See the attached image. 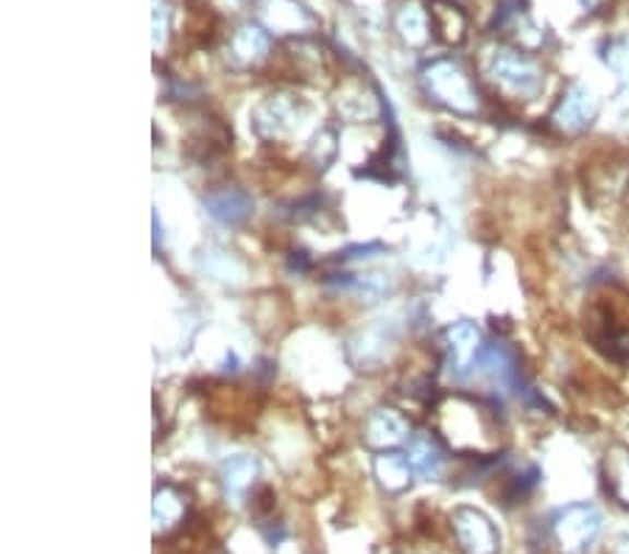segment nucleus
Instances as JSON below:
<instances>
[{"label": "nucleus", "mask_w": 629, "mask_h": 554, "mask_svg": "<svg viewBox=\"0 0 629 554\" xmlns=\"http://www.w3.org/2000/svg\"><path fill=\"white\" fill-rule=\"evenodd\" d=\"M585 337L613 362L629 358V292L598 286L585 303Z\"/></svg>", "instance_id": "nucleus-1"}, {"label": "nucleus", "mask_w": 629, "mask_h": 554, "mask_svg": "<svg viewBox=\"0 0 629 554\" xmlns=\"http://www.w3.org/2000/svg\"><path fill=\"white\" fill-rule=\"evenodd\" d=\"M423 87L437 104L459 115H476L482 102L471 73L456 59H437L423 71Z\"/></svg>", "instance_id": "nucleus-2"}, {"label": "nucleus", "mask_w": 629, "mask_h": 554, "mask_svg": "<svg viewBox=\"0 0 629 554\" xmlns=\"http://www.w3.org/2000/svg\"><path fill=\"white\" fill-rule=\"evenodd\" d=\"M489 79L518 102H532L543 93V68L521 48H501L489 62Z\"/></svg>", "instance_id": "nucleus-3"}, {"label": "nucleus", "mask_w": 629, "mask_h": 554, "mask_svg": "<svg viewBox=\"0 0 629 554\" xmlns=\"http://www.w3.org/2000/svg\"><path fill=\"white\" fill-rule=\"evenodd\" d=\"M585 191L591 202H616L629 191V154L624 149H602L585 163Z\"/></svg>", "instance_id": "nucleus-4"}, {"label": "nucleus", "mask_w": 629, "mask_h": 554, "mask_svg": "<svg viewBox=\"0 0 629 554\" xmlns=\"http://www.w3.org/2000/svg\"><path fill=\"white\" fill-rule=\"evenodd\" d=\"M602 532V518L588 504H573L554 518L551 538L559 554H585Z\"/></svg>", "instance_id": "nucleus-5"}, {"label": "nucleus", "mask_w": 629, "mask_h": 554, "mask_svg": "<svg viewBox=\"0 0 629 554\" xmlns=\"http://www.w3.org/2000/svg\"><path fill=\"white\" fill-rule=\"evenodd\" d=\"M306 115L308 109L299 98L286 96V93H274V96H269L261 107L254 109L252 123L254 132L261 134L263 141L280 143L297 132L299 123L306 121Z\"/></svg>", "instance_id": "nucleus-6"}, {"label": "nucleus", "mask_w": 629, "mask_h": 554, "mask_svg": "<svg viewBox=\"0 0 629 554\" xmlns=\"http://www.w3.org/2000/svg\"><path fill=\"white\" fill-rule=\"evenodd\" d=\"M451 529L456 535L459 549L464 554H496L498 552V532L484 512L459 507L451 518Z\"/></svg>", "instance_id": "nucleus-7"}, {"label": "nucleus", "mask_w": 629, "mask_h": 554, "mask_svg": "<svg viewBox=\"0 0 629 554\" xmlns=\"http://www.w3.org/2000/svg\"><path fill=\"white\" fill-rule=\"evenodd\" d=\"M596 98L588 93L585 87L571 84L566 90V96L559 98V104L551 113V129L559 134H582L596 118Z\"/></svg>", "instance_id": "nucleus-8"}, {"label": "nucleus", "mask_w": 629, "mask_h": 554, "mask_svg": "<svg viewBox=\"0 0 629 554\" xmlns=\"http://www.w3.org/2000/svg\"><path fill=\"white\" fill-rule=\"evenodd\" d=\"M473 367L482 369L489 381L496 384V387L507 389V392L509 389H518V384H521V367H518L515 362V353L509 351L507 344L501 342L482 347V353H478Z\"/></svg>", "instance_id": "nucleus-9"}, {"label": "nucleus", "mask_w": 629, "mask_h": 554, "mask_svg": "<svg viewBox=\"0 0 629 554\" xmlns=\"http://www.w3.org/2000/svg\"><path fill=\"white\" fill-rule=\"evenodd\" d=\"M446 353L448 364H451L453 373H467V367H473L482 353V333L473 322H456L446 331Z\"/></svg>", "instance_id": "nucleus-10"}, {"label": "nucleus", "mask_w": 629, "mask_h": 554, "mask_svg": "<svg viewBox=\"0 0 629 554\" xmlns=\"http://www.w3.org/2000/svg\"><path fill=\"white\" fill-rule=\"evenodd\" d=\"M261 17L272 32L280 34H306L313 28V17L297 0H263Z\"/></svg>", "instance_id": "nucleus-11"}, {"label": "nucleus", "mask_w": 629, "mask_h": 554, "mask_svg": "<svg viewBox=\"0 0 629 554\" xmlns=\"http://www.w3.org/2000/svg\"><path fill=\"white\" fill-rule=\"evenodd\" d=\"M408 421L394 409H378L364 423V440L372 448H392L406 440Z\"/></svg>", "instance_id": "nucleus-12"}, {"label": "nucleus", "mask_w": 629, "mask_h": 554, "mask_svg": "<svg viewBox=\"0 0 629 554\" xmlns=\"http://www.w3.org/2000/svg\"><path fill=\"white\" fill-rule=\"evenodd\" d=\"M269 48H272L269 34L261 26L247 23L229 39V59H233L236 68H252V64L263 62L269 57Z\"/></svg>", "instance_id": "nucleus-13"}, {"label": "nucleus", "mask_w": 629, "mask_h": 554, "mask_svg": "<svg viewBox=\"0 0 629 554\" xmlns=\"http://www.w3.org/2000/svg\"><path fill=\"white\" fill-rule=\"evenodd\" d=\"M428 17H431L434 37H439L442 43L459 45L467 37V14L453 0H431Z\"/></svg>", "instance_id": "nucleus-14"}, {"label": "nucleus", "mask_w": 629, "mask_h": 554, "mask_svg": "<svg viewBox=\"0 0 629 554\" xmlns=\"http://www.w3.org/2000/svg\"><path fill=\"white\" fill-rule=\"evenodd\" d=\"M336 104H339V115L353 123L372 121V118H376V115L383 109L381 102H378V93H367L361 79H358V82L344 84L342 96L336 98Z\"/></svg>", "instance_id": "nucleus-15"}, {"label": "nucleus", "mask_w": 629, "mask_h": 554, "mask_svg": "<svg viewBox=\"0 0 629 554\" xmlns=\"http://www.w3.org/2000/svg\"><path fill=\"white\" fill-rule=\"evenodd\" d=\"M207 211L224 224H241L252 216V199L238 188H224V191L210 193Z\"/></svg>", "instance_id": "nucleus-16"}, {"label": "nucleus", "mask_w": 629, "mask_h": 554, "mask_svg": "<svg viewBox=\"0 0 629 554\" xmlns=\"http://www.w3.org/2000/svg\"><path fill=\"white\" fill-rule=\"evenodd\" d=\"M604 482H607V493L616 498L618 504L629 507V448L613 446L604 457Z\"/></svg>", "instance_id": "nucleus-17"}, {"label": "nucleus", "mask_w": 629, "mask_h": 554, "mask_svg": "<svg viewBox=\"0 0 629 554\" xmlns=\"http://www.w3.org/2000/svg\"><path fill=\"white\" fill-rule=\"evenodd\" d=\"M408 462L417 473L423 476H437L442 471V446L434 434H414L412 443H408Z\"/></svg>", "instance_id": "nucleus-18"}, {"label": "nucleus", "mask_w": 629, "mask_h": 554, "mask_svg": "<svg viewBox=\"0 0 629 554\" xmlns=\"http://www.w3.org/2000/svg\"><path fill=\"white\" fill-rule=\"evenodd\" d=\"M376 476L381 479V484L387 491L401 493L406 491L408 482H412V462L408 457L397 451H381L376 457Z\"/></svg>", "instance_id": "nucleus-19"}, {"label": "nucleus", "mask_w": 629, "mask_h": 554, "mask_svg": "<svg viewBox=\"0 0 629 554\" xmlns=\"http://www.w3.org/2000/svg\"><path fill=\"white\" fill-rule=\"evenodd\" d=\"M394 26L401 32V37L406 39L408 45H426L431 39V17H428L417 3H406V7L397 12V20H394Z\"/></svg>", "instance_id": "nucleus-20"}, {"label": "nucleus", "mask_w": 629, "mask_h": 554, "mask_svg": "<svg viewBox=\"0 0 629 554\" xmlns=\"http://www.w3.org/2000/svg\"><path fill=\"white\" fill-rule=\"evenodd\" d=\"M185 510H188V498L174 484H166L154 496V518H157L159 527H174L185 516Z\"/></svg>", "instance_id": "nucleus-21"}, {"label": "nucleus", "mask_w": 629, "mask_h": 554, "mask_svg": "<svg viewBox=\"0 0 629 554\" xmlns=\"http://www.w3.org/2000/svg\"><path fill=\"white\" fill-rule=\"evenodd\" d=\"M254 476H258V465H254V459L249 457H233L227 465H224V482H227L233 496H241L249 484L254 482Z\"/></svg>", "instance_id": "nucleus-22"}, {"label": "nucleus", "mask_w": 629, "mask_h": 554, "mask_svg": "<svg viewBox=\"0 0 629 554\" xmlns=\"http://www.w3.org/2000/svg\"><path fill=\"white\" fill-rule=\"evenodd\" d=\"M610 554H629V535H621L616 543H613Z\"/></svg>", "instance_id": "nucleus-23"}, {"label": "nucleus", "mask_w": 629, "mask_h": 554, "mask_svg": "<svg viewBox=\"0 0 629 554\" xmlns=\"http://www.w3.org/2000/svg\"><path fill=\"white\" fill-rule=\"evenodd\" d=\"M582 3H585V7H598V3H602V0H582Z\"/></svg>", "instance_id": "nucleus-24"}]
</instances>
